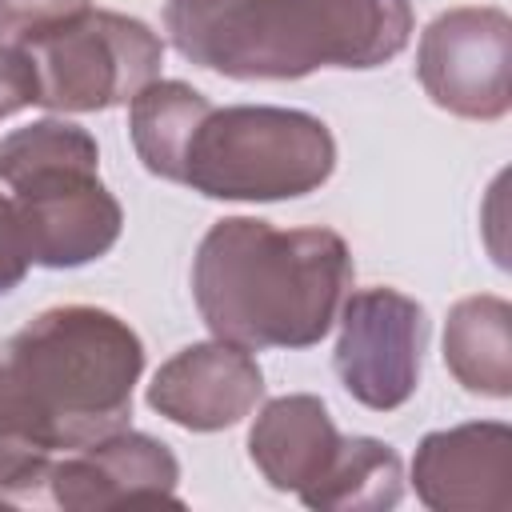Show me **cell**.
Returning <instances> with one entry per match:
<instances>
[{
    "instance_id": "obj_1",
    "label": "cell",
    "mask_w": 512,
    "mask_h": 512,
    "mask_svg": "<svg viewBox=\"0 0 512 512\" xmlns=\"http://www.w3.org/2000/svg\"><path fill=\"white\" fill-rule=\"evenodd\" d=\"M144 340L96 304H56L0 340V492L36 496L56 456L128 428Z\"/></svg>"
},
{
    "instance_id": "obj_2",
    "label": "cell",
    "mask_w": 512,
    "mask_h": 512,
    "mask_svg": "<svg viewBox=\"0 0 512 512\" xmlns=\"http://www.w3.org/2000/svg\"><path fill=\"white\" fill-rule=\"evenodd\" d=\"M352 252L332 228L216 220L192 256V300L216 340L256 348L320 344L352 292Z\"/></svg>"
},
{
    "instance_id": "obj_3",
    "label": "cell",
    "mask_w": 512,
    "mask_h": 512,
    "mask_svg": "<svg viewBox=\"0 0 512 512\" xmlns=\"http://www.w3.org/2000/svg\"><path fill=\"white\" fill-rule=\"evenodd\" d=\"M412 0H232L180 52L228 80L368 72L412 40Z\"/></svg>"
},
{
    "instance_id": "obj_4",
    "label": "cell",
    "mask_w": 512,
    "mask_h": 512,
    "mask_svg": "<svg viewBox=\"0 0 512 512\" xmlns=\"http://www.w3.org/2000/svg\"><path fill=\"white\" fill-rule=\"evenodd\" d=\"M0 180L12 188L32 264L80 268L112 252L124 208L100 180V148L64 116L32 120L0 140Z\"/></svg>"
},
{
    "instance_id": "obj_5",
    "label": "cell",
    "mask_w": 512,
    "mask_h": 512,
    "mask_svg": "<svg viewBox=\"0 0 512 512\" xmlns=\"http://www.w3.org/2000/svg\"><path fill=\"white\" fill-rule=\"evenodd\" d=\"M336 172L332 128L280 104L208 108L184 140L176 184L208 200H296L328 184Z\"/></svg>"
},
{
    "instance_id": "obj_6",
    "label": "cell",
    "mask_w": 512,
    "mask_h": 512,
    "mask_svg": "<svg viewBox=\"0 0 512 512\" xmlns=\"http://www.w3.org/2000/svg\"><path fill=\"white\" fill-rule=\"evenodd\" d=\"M40 76V108L48 112H108L128 104L160 76L164 40L136 16L84 8L44 32L20 40Z\"/></svg>"
},
{
    "instance_id": "obj_7",
    "label": "cell",
    "mask_w": 512,
    "mask_h": 512,
    "mask_svg": "<svg viewBox=\"0 0 512 512\" xmlns=\"http://www.w3.org/2000/svg\"><path fill=\"white\" fill-rule=\"evenodd\" d=\"M340 336L332 352V368L344 392L372 408L396 412L416 396L420 360L428 344V316L424 304L404 296L400 288L372 284L344 296Z\"/></svg>"
},
{
    "instance_id": "obj_8",
    "label": "cell",
    "mask_w": 512,
    "mask_h": 512,
    "mask_svg": "<svg viewBox=\"0 0 512 512\" xmlns=\"http://www.w3.org/2000/svg\"><path fill=\"white\" fill-rule=\"evenodd\" d=\"M512 20L492 4L440 12L416 44L424 96L460 120H500L512 108Z\"/></svg>"
},
{
    "instance_id": "obj_9",
    "label": "cell",
    "mask_w": 512,
    "mask_h": 512,
    "mask_svg": "<svg viewBox=\"0 0 512 512\" xmlns=\"http://www.w3.org/2000/svg\"><path fill=\"white\" fill-rule=\"evenodd\" d=\"M44 488L52 504L92 512L116 504H180V460L148 432H108L52 460Z\"/></svg>"
},
{
    "instance_id": "obj_10",
    "label": "cell",
    "mask_w": 512,
    "mask_h": 512,
    "mask_svg": "<svg viewBox=\"0 0 512 512\" xmlns=\"http://www.w3.org/2000/svg\"><path fill=\"white\" fill-rule=\"evenodd\" d=\"M264 396L256 356L232 340H200L168 356L152 384L148 408L188 432H220L240 424Z\"/></svg>"
},
{
    "instance_id": "obj_11",
    "label": "cell",
    "mask_w": 512,
    "mask_h": 512,
    "mask_svg": "<svg viewBox=\"0 0 512 512\" xmlns=\"http://www.w3.org/2000/svg\"><path fill=\"white\" fill-rule=\"evenodd\" d=\"M512 428L468 420L436 428L416 444L412 488L432 512H504L512 492Z\"/></svg>"
},
{
    "instance_id": "obj_12",
    "label": "cell",
    "mask_w": 512,
    "mask_h": 512,
    "mask_svg": "<svg viewBox=\"0 0 512 512\" xmlns=\"http://www.w3.org/2000/svg\"><path fill=\"white\" fill-rule=\"evenodd\" d=\"M340 428L328 404L312 392H288L268 400L248 428V456L276 492L304 496L332 464Z\"/></svg>"
},
{
    "instance_id": "obj_13",
    "label": "cell",
    "mask_w": 512,
    "mask_h": 512,
    "mask_svg": "<svg viewBox=\"0 0 512 512\" xmlns=\"http://www.w3.org/2000/svg\"><path fill=\"white\" fill-rule=\"evenodd\" d=\"M444 364L464 392L508 400L512 396V304L492 292L456 300L444 320Z\"/></svg>"
},
{
    "instance_id": "obj_14",
    "label": "cell",
    "mask_w": 512,
    "mask_h": 512,
    "mask_svg": "<svg viewBox=\"0 0 512 512\" xmlns=\"http://www.w3.org/2000/svg\"><path fill=\"white\" fill-rule=\"evenodd\" d=\"M404 496V468L392 444L376 436H344L328 472L300 496L308 508L384 512Z\"/></svg>"
},
{
    "instance_id": "obj_15",
    "label": "cell",
    "mask_w": 512,
    "mask_h": 512,
    "mask_svg": "<svg viewBox=\"0 0 512 512\" xmlns=\"http://www.w3.org/2000/svg\"><path fill=\"white\" fill-rule=\"evenodd\" d=\"M208 108H212V100L184 80L156 76L152 84H144L128 100V136H132L140 164L152 176L176 184V164H180L184 140Z\"/></svg>"
},
{
    "instance_id": "obj_16",
    "label": "cell",
    "mask_w": 512,
    "mask_h": 512,
    "mask_svg": "<svg viewBox=\"0 0 512 512\" xmlns=\"http://www.w3.org/2000/svg\"><path fill=\"white\" fill-rule=\"evenodd\" d=\"M40 100V76L32 52L20 40L0 36V120L32 108Z\"/></svg>"
},
{
    "instance_id": "obj_17",
    "label": "cell",
    "mask_w": 512,
    "mask_h": 512,
    "mask_svg": "<svg viewBox=\"0 0 512 512\" xmlns=\"http://www.w3.org/2000/svg\"><path fill=\"white\" fill-rule=\"evenodd\" d=\"M84 8H92V0H0V36L24 40L60 20L80 16Z\"/></svg>"
},
{
    "instance_id": "obj_18",
    "label": "cell",
    "mask_w": 512,
    "mask_h": 512,
    "mask_svg": "<svg viewBox=\"0 0 512 512\" xmlns=\"http://www.w3.org/2000/svg\"><path fill=\"white\" fill-rule=\"evenodd\" d=\"M28 268H32V252H28V240H24L16 200L0 192V296L20 288Z\"/></svg>"
},
{
    "instance_id": "obj_19",
    "label": "cell",
    "mask_w": 512,
    "mask_h": 512,
    "mask_svg": "<svg viewBox=\"0 0 512 512\" xmlns=\"http://www.w3.org/2000/svg\"><path fill=\"white\" fill-rule=\"evenodd\" d=\"M232 0H168L164 4V32L172 36V44H176V52H184L200 32H204V24L216 16V12H224Z\"/></svg>"
}]
</instances>
